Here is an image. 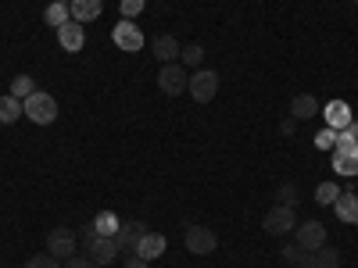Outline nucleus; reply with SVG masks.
Listing matches in <instances>:
<instances>
[{
	"mask_svg": "<svg viewBox=\"0 0 358 268\" xmlns=\"http://www.w3.org/2000/svg\"><path fill=\"white\" fill-rule=\"evenodd\" d=\"M22 107H25V118L33 126H50L54 118H57V100L50 94H43V89H36L33 97H25Z\"/></svg>",
	"mask_w": 358,
	"mask_h": 268,
	"instance_id": "nucleus-1",
	"label": "nucleus"
},
{
	"mask_svg": "<svg viewBox=\"0 0 358 268\" xmlns=\"http://www.w3.org/2000/svg\"><path fill=\"white\" fill-rule=\"evenodd\" d=\"M47 254H54L57 261H69L72 254H79V232L69 225H57L47 232Z\"/></svg>",
	"mask_w": 358,
	"mask_h": 268,
	"instance_id": "nucleus-2",
	"label": "nucleus"
},
{
	"mask_svg": "<svg viewBox=\"0 0 358 268\" xmlns=\"http://www.w3.org/2000/svg\"><path fill=\"white\" fill-rule=\"evenodd\" d=\"M187 94H190L197 104H208V100L219 94V72H215V68H194Z\"/></svg>",
	"mask_w": 358,
	"mask_h": 268,
	"instance_id": "nucleus-3",
	"label": "nucleus"
},
{
	"mask_svg": "<svg viewBox=\"0 0 358 268\" xmlns=\"http://www.w3.org/2000/svg\"><path fill=\"white\" fill-rule=\"evenodd\" d=\"M187 86H190V75H187V68L183 65H162V72H158V89L165 97H179V94H187Z\"/></svg>",
	"mask_w": 358,
	"mask_h": 268,
	"instance_id": "nucleus-4",
	"label": "nucleus"
},
{
	"mask_svg": "<svg viewBox=\"0 0 358 268\" xmlns=\"http://www.w3.org/2000/svg\"><path fill=\"white\" fill-rule=\"evenodd\" d=\"M111 40H115V47H118V50L136 54V50H143V29H140L136 22L122 18V22H118V25L111 29Z\"/></svg>",
	"mask_w": 358,
	"mask_h": 268,
	"instance_id": "nucleus-5",
	"label": "nucleus"
},
{
	"mask_svg": "<svg viewBox=\"0 0 358 268\" xmlns=\"http://www.w3.org/2000/svg\"><path fill=\"white\" fill-rule=\"evenodd\" d=\"M183 240H187V251H190V254H212V251L219 247V236L208 229V225H197V222L187 225Z\"/></svg>",
	"mask_w": 358,
	"mask_h": 268,
	"instance_id": "nucleus-6",
	"label": "nucleus"
},
{
	"mask_svg": "<svg viewBox=\"0 0 358 268\" xmlns=\"http://www.w3.org/2000/svg\"><path fill=\"white\" fill-rule=\"evenodd\" d=\"M294 244L301 251H319L326 244V225L322 222H301L294 229Z\"/></svg>",
	"mask_w": 358,
	"mask_h": 268,
	"instance_id": "nucleus-7",
	"label": "nucleus"
},
{
	"mask_svg": "<svg viewBox=\"0 0 358 268\" xmlns=\"http://www.w3.org/2000/svg\"><path fill=\"white\" fill-rule=\"evenodd\" d=\"M83 254L94 258L97 268H104V265H115V261H118V244H115V236H97V240L90 244Z\"/></svg>",
	"mask_w": 358,
	"mask_h": 268,
	"instance_id": "nucleus-8",
	"label": "nucleus"
},
{
	"mask_svg": "<svg viewBox=\"0 0 358 268\" xmlns=\"http://www.w3.org/2000/svg\"><path fill=\"white\" fill-rule=\"evenodd\" d=\"M334 172L337 175H358V143H337L334 147Z\"/></svg>",
	"mask_w": 358,
	"mask_h": 268,
	"instance_id": "nucleus-9",
	"label": "nucleus"
},
{
	"mask_svg": "<svg viewBox=\"0 0 358 268\" xmlns=\"http://www.w3.org/2000/svg\"><path fill=\"white\" fill-rule=\"evenodd\" d=\"M57 43H62L65 54H79L83 43H86V25H79V22H65L62 29H57Z\"/></svg>",
	"mask_w": 358,
	"mask_h": 268,
	"instance_id": "nucleus-10",
	"label": "nucleus"
},
{
	"mask_svg": "<svg viewBox=\"0 0 358 268\" xmlns=\"http://www.w3.org/2000/svg\"><path fill=\"white\" fill-rule=\"evenodd\" d=\"M265 232H273V236H283V232H290L294 229V207H283V204H276L273 211H265Z\"/></svg>",
	"mask_w": 358,
	"mask_h": 268,
	"instance_id": "nucleus-11",
	"label": "nucleus"
},
{
	"mask_svg": "<svg viewBox=\"0 0 358 268\" xmlns=\"http://www.w3.org/2000/svg\"><path fill=\"white\" fill-rule=\"evenodd\" d=\"M143 232H147V225L143 222H122L118 225V232H115V244H118V251H126V254H133L136 251V244L143 240Z\"/></svg>",
	"mask_w": 358,
	"mask_h": 268,
	"instance_id": "nucleus-12",
	"label": "nucleus"
},
{
	"mask_svg": "<svg viewBox=\"0 0 358 268\" xmlns=\"http://www.w3.org/2000/svg\"><path fill=\"white\" fill-rule=\"evenodd\" d=\"M151 54L158 57L162 65H176V61H179V54H183V47H179V40H176V36L162 33V36H155V40H151Z\"/></svg>",
	"mask_w": 358,
	"mask_h": 268,
	"instance_id": "nucleus-13",
	"label": "nucleus"
},
{
	"mask_svg": "<svg viewBox=\"0 0 358 268\" xmlns=\"http://www.w3.org/2000/svg\"><path fill=\"white\" fill-rule=\"evenodd\" d=\"M297 268H341V251L326 247V244L319 251H305V258H301Z\"/></svg>",
	"mask_w": 358,
	"mask_h": 268,
	"instance_id": "nucleus-14",
	"label": "nucleus"
},
{
	"mask_svg": "<svg viewBox=\"0 0 358 268\" xmlns=\"http://www.w3.org/2000/svg\"><path fill=\"white\" fill-rule=\"evenodd\" d=\"M322 118H326V126H330V129H348L351 122H355V118H351V104L348 100H330V104H326L322 107Z\"/></svg>",
	"mask_w": 358,
	"mask_h": 268,
	"instance_id": "nucleus-15",
	"label": "nucleus"
},
{
	"mask_svg": "<svg viewBox=\"0 0 358 268\" xmlns=\"http://www.w3.org/2000/svg\"><path fill=\"white\" fill-rule=\"evenodd\" d=\"M165 247H169V240H165V236L147 229V232H143V240L136 244V251H133V254H140V258H147V261H158V258L165 254Z\"/></svg>",
	"mask_w": 358,
	"mask_h": 268,
	"instance_id": "nucleus-16",
	"label": "nucleus"
},
{
	"mask_svg": "<svg viewBox=\"0 0 358 268\" xmlns=\"http://www.w3.org/2000/svg\"><path fill=\"white\" fill-rule=\"evenodd\" d=\"M69 11H72V22L86 25V22L101 18V11H104V0H72Z\"/></svg>",
	"mask_w": 358,
	"mask_h": 268,
	"instance_id": "nucleus-17",
	"label": "nucleus"
},
{
	"mask_svg": "<svg viewBox=\"0 0 358 268\" xmlns=\"http://www.w3.org/2000/svg\"><path fill=\"white\" fill-rule=\"evenodd\" d=\"M334 211H337V218H341L344 225H358V197L341 190V197L334 200Z\"/></svg>",
	"mask_w": 358,
	"mask_h": 268,
	"instance_id": "nucleus-18",
	"label": "nucleus"
},
{
	"mask_svg": "<svg viewBox=\"0 0 358 268\" xmlns=\"http://www.w3.org/2000/svg\"><path fill=\"white\" fill-rule=\"evenodd\" d=\"M319 100L312 97V94H297L294 100H290V118H297V122H305V118H315L319 114Z\"/></svg>",
	"mask_w": 358,
	"mask_h": 268,
	"instance_id": "nucleus-19",
	"label": "nucleus"
},
{
	"mask_svg": "<svg viewBox=\"0 0 358 268\" xmlns=\"http://www.w3.org/2000/svg\"><path fill=\"white\" fill-rule=\"evenodd\" d=\"M22 114H25V107H22V100H18V97H11V94L0 97V126H11V122H18Z\"/></svg>",
	"mask_w": 358,
	"mask_h": 268,
	"instance_id": "nucleus-20",
	"label": "nucleus"
},
{
	"mask_svg": "<svg viewBox=\"0 0 358 268\" xmlns=\"http://www.w3.org/2000/svg\"><path fill=\"white\" fill-rule=\"evenodd\" d=\"M43 22H47V25H54V29H62L65 22H72L69 4H57V0H50V8L43 11Z\"/></svg>",
	"mask_w": 358,
	"mask_h": 268,
	"instance_id": "nucleus-21",
	"label": "nucleus"
},
{
	"mask_svg": "<svg viewBox=\"0 0 358 268\" xmlns=\"http://www.w3.org/2000/svg\"><path fill=\"white\" fill-rule=\"evenodd\" d=\"M118 225H122V218H118L115 211H101V215L94 218L97 236H115V232H118Z\"/></svg>",
	"mask_w": 358,
	"mask_h": 268,
	"instance_id": "nucleus-22",
	"label": "nucleus"
},
{
	"mask_svg": "<svg viewBox=\"0 0 358 268\" xmlns=\"http://www.w3.org/2000/svg\"><path fill=\"white\" fill-rule=\"evenodd\" d=\"M201 61H204V47L201 43H187L183 54H179V65L183 68H201Z\"/></svg>",
	"mask_w": 358,
	"mask_h": 268,
	"instance_id": "nucleus-23",
	"label": "nucleus"
},
{
	"mask_svg": "<svg viewBox=\"0 0 358 268\" xmlns=\"http://www.w3.org/2000/svg\"><path fill=\"white\" fill-rule=\"evenodd\" d=\"M33 94H36V79H33V75H15V82H11V97L25 100V97H33Z\"/></svg>",
	"mask_w": 358,
	"mask_h": 268,
	"instance_id": "nucleus-24",
	"label": "nucleus"
},
{
	"mask_svg": "<svg viewBox=\"0 0 358 268\" xmlns=\"http://www.w3.org/2000/svg\"><path fill=\"white\" fill-rule=\"evenodd\" d=\"M341 197V186L337 183H319L315 186V204H334Z\"/></svg>",
	"mask_w": 358,
	"mask_h": 268,
	"instance_id": "nucleus-25",
	"label": "nucleus"
},
{
	"mask_svg": "<svg viewBox=\"0 0 358 268\" xmlns=\"http://www.w3.org/2000/svg\"><path fill=\"white\" fill-rule=\"evenodd\" d=\"M312 143L319 147V151H334V147H337V129H330V126H326V129H319Z\"/></svg>",
	"mask_w": 358,
	"mask_h": 268,
	"instance_id": "nucleus-26",
	"label": "nucleus"
},
{
	"mask_svg": "<svg viewBox=\"0 0 358 268\" xmlns=\"http://www.w3.org/2000/svg\"><path fill=\"white\" fill-rule=\"evenodd\" d=\"M276 200H280L283 207H297V186H294V183H283V186L276 190Z\"/></svg>",
	"mask_w": 358,
	"mask_h": 268,
	"instance_id": "nucleus-27",
	"label": "nucleus"
},
{
	"mask_svg": "<svg viewBox=\"0 0 358 268\" xmlns=\"http://www.w3.org/2000/svg\"><path fill=\"white\" fill-rule=\"evenodd\" d=\"M25 268H62V261H57L54 254H36V258H29Z\"/></svg>",
	"mask_w": 358,
	"mask_h": 268,
	"instance_id": "nucleus-28",
	"label": "nucleus"
},
{
	"mask_svg": "<svg viewBox=\"0 0 358 268\" xmlns=\"http://www.w3.org/2000/svg\"><path fill=\"white\" fill-rule=\"evenodd\" d=\"M143 4H147V0H122V4H118V11H122V18H136L140 11H143Z\"/></svg>",
	"mask_w": 358,
	"mask_h": 268,
	"instance_id": "nucleus-29",
	"label": "nucleus"
},
{
	"mask_svg": "<svg viewBox=\"0 0 358 268\" xmlns=\"http://www.w3.org/2000/svg\"><path fill=\"white\" fill-rule=\"evenodd\" d=\"M280 258H283L287 265H294V268H297V265H301V258H305V251L294 244V247H283V251H280Z\"/></svg>",
	"mask_w": 358,
	"mask_h": 268,
	"instance_id": "nucleus-30",
	"label": "nucleus"
},
{
	"mask_svg": "<svg viewBox=\"0 0 358 268\" xmlns=\"http://www.w3.org/2000/svg\"><path fill=\"white\" fill-rule=\"evenodd\" d=\"M94 240H97V229H94V222H86V225L79 229V244H83V251L94 244Z\"/></svg>",
	"mask_w": 358,
	"mask_h": 268,
	"instance_id": "nucleus-31",
	"label": "nucleus"
},
{
	"mask_svg": "<svg viewBox=\"0 0 358 268\" xmlns=\"http://www.w3.org/2000/svg\"><path fill=\"white\" fill-rule=\"evenodd\" d=\"M65 268H97V265H94V258H86V254H72L65 261Z\"/></svg>",
	"mask_w": 358,
	"mask_h": 268,
	"instance_id": "nucleus-32",
	"label": "nucleus"
},
{
	"mask_svg": "<svg viewBox=\"0 0 358 268\" xmlns=\"http://www.w3.org/2000/svg\"><path fill=\"white\" fill-rule=\"evenodd\" d=\"M337 143H358V122H351L348 129L337 133Z\"/></svg>",
	"mask_w": 358,
	"mask_h": 268,
	"instance_id": "nucleus-33",
	"label": "nucleus"
},
{
	"mask_svg": "<svg viewBox=\"0 0 358 268\" xmlns=\"http://www.w3.org/2000/svg\"><path fill=\"white\" fill-rule=\"evenodd\" d=\"M122 268H151V261H147V258H140V254H126Z\"/></svg>",
	"mask_w": 358,
	"mask_h": 268,
	"instance_id": "nucleus-34",
	"label": "nucleus"
},
{
	"mask_svg": "<svg viewBox=\"0 0 358 268\" xmlns=\"http://www.w3.org/2000/svg\"><path fill=\"white\" fill-rule=\"evenodd\" d=\"M294 122H297V118H283V126H280V133H283V136H290V133H294Z\"/></svg>",
	"mask_w": 358,
	"mask_h": 268,
	"instance_id": "nucleus-35",
	"label": "nucleus"
},
{
	"mask_svg": "<svg viewBox=\"0 0 358 268\" xmlns=\"http://www.w3.org/2000/svg\"><path fill=\"white\" fill-rule=\"evenodd\" d=\"M57 4H72V0H57Z\"/></svg>",
	"mask_w": 358,
	"mask_h": 268,
	"instance_id": "nucleus-36",
	"label": "nucleus"
}]
</instances>
